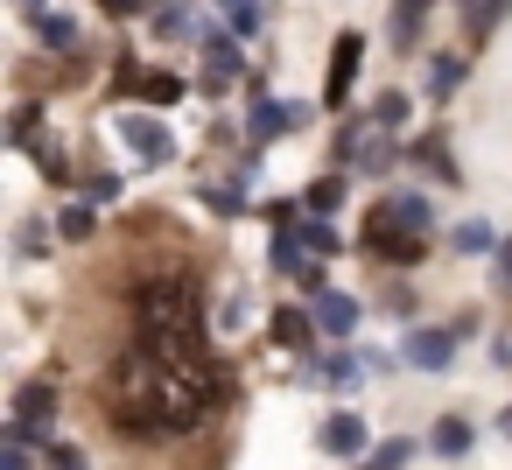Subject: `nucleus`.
<instances>
[{
  "mask_svg": "<svg viewBox=\"0 0 512 470\" xmlns=\"http://www.w3.org/2000/svg\"><path fill=\"white\" fill-rule=\"evenodd\" d=\"M358 64H365V36H337V50H330V78H323V99H330V113L351 99V85H358Z\"/></svg>",
  "mask_w": 512,
  "mask_h": 470,
  "instance_id": "nucleus-1",
  "label": "nucleus"
},
{
  "mask_svg": "<svg viewBox=\"0 0 512 470\" xmlns=\"http://www.w3.org/2000/svg\"><path fill=\"white\" fill-rule=\"evenodd\" d=\"M120 134L141 148V162H169V155H176L169 127H162V120H148V113H127V120H120Z\"/></svg>",
  "mask_w": 512,
  "mask_h": 470,
  "instance_id": "nucleus-2",
  "label": "nucleus"
},
{
  "mask_svg": "<svg viewBox=\"0 0 512 470\" xmlns=\"http://www.w3.org/2000/svg\"><path fill=\"white\" fill-rule=\"evenodd\" d=\"M50 414H57V379H29V386H15V421H22V428L43 435Z\"/></svg>",
  "mask_w": 512,
  "mask_h": 470,
  "instance_id": "nucleus-3",
  "label": "nucleus"
},
{
  "mask_svg": "<svg viewBox=\"0 0 512 470\" xmlns=\"http://www.w3.org/2000/svg\"><path fill=\"white\" fill-rule=\"evenodd\" d=\"M309 316H316V330H330V337H351V330H358V302H351L344 288H323Z\"/></svg>",
  "mask_w": 512,
  "mask_h": 470,
  "instance_id": "nucleus-4",
  "label": "nucleus"
},
{
  "mask_svg": "<svg viewBox=\"0 0 512 470\" xmlns=\"http://www.w3.org/2000/svg\"><path fill=\"white\" fill-rule=\"evenodd\" d=\"M449 358H456V330H414V337H407V365L442 372Z\"/></svg>",
  "mask_w": 512,
  "mask_h": 470,
  "instance_id": "nucleus-5",
  "label": "nucleus"
},
{
  "mask_svg": "<svg viewBox=\"0 0 512 470\" xmlns=\"http://www.w3.org/2000/svg\"><path fill=\"white\" fill-rule=\"evenodd\" d=\"M316 449H330V456H358V449H365V421H358V414H330V421L316 428Z\"/></svg>",
  "mask_w": 512,
  "mask_h": 470,
  "instance_id": "nucleus-6",
  "label": "nucleus"
},
{
  "mask_svg": "<svg viewBox=\"0 0 512 470\" xmlns=\"http://www.w3.org/2000/svg\"><path fill=\"white\" fill-rule=\"evenodd\" d=\"M211 50H204V92H225L232 78H239V50L225 43V36H204Z\"/></svg>",
  "mask_w": 512,
  "mask_h": 470,
  "instance_id": "nucleus-7",
  "label": "nucleus"
},
{
  "mask_svg": "<svg viewBox=\"0 0 512 470\" xmlns=\"http://www.w3.org/2000/svg\"><path fill=\"white\" fill-rule=\"evenodd\" d=\"M29 29L50 43V50H71L78 43V15H50V8H29Z\"/></svg>",
  "mask_w": 512,
  "mask_h": 470,
  "instance_id": "nucleus-8",
  "label": "nucleus"
},
{
  "mask_svg": "<svg viewBox=\"0 0 512 470\" xmlns=\"http://www.w3.org/2000/svg\"><path fill=\"white\" fill-rule=\"evenodd\" d=\"M309 330H316L309 309H274V344L281 351H309Z\"/></svg>",
  "mask_w": 512,
  "mask_h": 470,
  "instance_id": "nucleus-9",
  "label": "nucleus"
},
{
  "mask_svg": "<svg viewBox=\"0 0 512 470\" xmlns=\"http://www.w3.org/2000/svg\"><path fill=\"white\" fill-rule=\"evenodd\" d=\"M295 120H302L295 106H274V99H260V106H253V148H260V141H274V134H288Z\"/></svg>",
  "mask_w": 512,
  "mask_h": 470,
  "instance_id": "nucleus-10",
  "label": "nucleus"
},
{
  "mask_svg": "<svg viewBox=\"0 0 512 470\" xmlns=\"http://www.w3.org/2000/svg\"><path fill=\"white\" fill-rule=\"evenodd\" d=\"M393 239H400V218H393V204H372V218H365V246L386 260V253H393Z\"/></svg>",
  "mask_w": 512,
  "mask_h": 470,
  "instance_id": "nucleus-11",
  "label": "nucleus"
},
{
  "mask_svg": "<svg viewBox=\"0 0 512 470\" xmlns=\"http://www.w3.org/2000/svg\"><path fill=\"white\" fill-rule=\"evenodd\" d=\"M414 162H421V169H435V176H449V183H456V162H449V141H442V134H421V141H414Z\"/></svg>",
  "mask_w": 512,
  "mask_h": 470,
  "instance_id": "nucleus-12",
  "label": "nucleus"
},
{
  "mask_svg": "<svg viewBox=\"0 0 512 470\" xmlns=\"http://www.w3.org/2000/svg\"><path fill=\"white\" fill-rule=\"evenodd\" d=\"M428 449H435V456H463V449H470V421H456V414H449V421H435Z\"/></svg>",
  "mask_w": 512,
  "mask_h": 470,
  "instance_id": "nucleus-13",
  "label": "nucleus"
},
{
  "mask_svg": "<svg viewBox=\"0 0 512 470\" xmlns=\"http://www.w3.org/2000/svg\"><path fill=\"white\" fill-rule=\"evenodd\" d=\"M456 85H463V57H435L428 64V99H449Z\"/></svg>",
  "mask_w": 512,
  "mask_h": 470,
  "instance_id": "nucleus-14",
  "label": "nucleus"
},
{
  "mask_svg": "<svg viewBox=\"0 0 512 470\" xmlns=\"http://www.w3.org/2000/svg\"><path fill=\"white\" fill-rule=\"evenodd\" d=\"M141 99H148V106H176V99H183V78H176V71H148V78H141Z\"/></svg>",
  "mask_w": 512,
  "mask_h": 470,
  "instance_id": "nucleus-15",
  "label": "nucleus"
},
{
  "mask_svg": "<svg viewBox=\"0 0 512 470\" xmlns=\"http://www.w3.org/2000/svg\"><path fill=\"white\" fill-rule=\"evenodd\" d=\"M302 204H309L316 218H330V211L344 204V176H323V183H309V197H302Z\"/></svg>",
  "mask_w": 512,
  "mask_h": 470,
  "instance_id": "nucleus-16",
  "label": "nucleus"
},
{
  "mask_svg": "<svg viewBox=\"0 0 512 470\" xmlns=\"http://www.w3.org/2000/svg\"><path fill=\"white\" fill-rule=\"evenodd\" d=\"M316 379H330V386H358V379H365V358H344V351H337V358L316 365Z\"/></svg>",
  "mask_w": 512,
  "mask_h": 470,
  "instance_id": "nucleus-17",
  "label": "nucleus"
},
{
  "mask_svg": "<svg viewBox=\"0 0 512 470\" xmlns=\"http://www.w3.org/2000/svg\"><path fill=\"white\" fill-rule=\"evenodd\" d=\"M421 22H428V8H393V43H400V50L421 43Z\"/></svg>",
  "mask_w": 512,
  "mask_h": 470,
  "instance_id": "nucleus-18",
  "label": "nucleus"
},
{
  "mask_svg": "<svg viewBox=\"0 0 512 470\" xmlns=\"http://www.w3.org/2000/svg\"><path fill=\"white\" fill-rule=\"evenodd\" d=\"M386 204H393L400 232H421V225H428V197H386Z\"/></svg>",
  "mask_w": 512,
  "mask_h": 470,
  "instance_id": "nucleus-19",
  "label": "nucleus"
},
{
  "mask_svg": "<svg viewBox=\"0 0 512 470\" xmlns=\"http://www.w3.org/2000/svg\"><path fill=\"white\" fill-rule=\"evenodd\" d=\"M302 246H309V260H323V253H337V225H323V218H309V225H302Z\"/></svg>",
  "mask_w": 512,
  "mask_h": 470,
  "instance_id": "nucleus-20",
  "label": "nucleus"
},
{
  "mask_svg": "<svg viewBox=\"0 0 512 470\" xmlns=\"http://www.w3.org/2000/svg\"><path fill=\"white\" fill-rule=\"evenodd\" d=\"M407 456H414V442H400V435H393V442H379V449L365 456V470H400Z\"/></svg>",
  "mask_w": 512,
  "mask_h": 470,
  "instance_id": "nucleus-21",
  "label": "nucleus"
},
{
  "mask_svg": "<svg viewBox=\"0 0 512 470\" xmlns=\"http://www.w3.org/2000/svg\"><path fill=\"white\" fill-rule=\"evenodd\" d=\"M498 22H505V8H491V0H477V8H463V29H470V36H491Z\"/></svg>",
  "mask_w": 512,
  "mask_h": 470,
  "instance_id": "nucleus-22",
  "label": "nucleus"
},
{
  "mask_svg": "<svg viewBox=\"0 0 512 470\" xmlns=\"http://www.w3.org/2000/svg\"><path fill=\"white\" fill-rule=\"evenodd\" d=\"M225 29H232V43H239V36H260L267 15H260V8H225Z\"/></svg>",
  "mask_w": 512,
  "mask_h": 470,
  "instance_id": "nucleus-23",
  "label": "nucleus"
},
{
  "mask_svg": "<svg viewBox=\"0 0 512 470\" xmlns=\"http://www.w3.org/2000/svg\"><path fill=\"white\" fill-rule=\"evenodd\" d=\"M57 232H64V239H92V204H64Z\"/></svg>",
  "mask_w": 512,
  "mask_h": 470,
  "instance_id": "nucleus-24",
  "label": "nucleus"
},
{
  "mask_svg": "<svg viewBox=\"0 0 512 470\" xmlns=\"http://www.w3.org/2000/svg\"><path fill=\"white\" fill-rule=\"evenodd\" d=\"M449 246H456V253H484V246H491V232H484L477 218H463V225L449 232Z\"/></svg>",
  "mask_w": 512,
  "mask_h": 470,
  "instance_id": "nucleus-25",
  "label": "nucleus"
},
{
  "mask_svg": "<svg viewBox=\"0 0 512 470\" xmlns=\"http://www.w3.org/2000/svg\"><path fill=\"white\" fill-rule=\"evenodd\" d=\"M372 120H379V127H393V134H400V127H407V99H400V92H386V99H379V106H372Z\"/></svg>",
  "mask_w": 512,
  "mask_h": 470,
  "instance_id": "nucleus-26",
  "label": "nucleus"
},
{
  "mask_svg": "<svg viewBox=\"0 0 512 470\" xmlns=\"http://www.w3.org/2000/svg\"><path fill=\"white\" fill-rule=\"evenodd\" d=\"M155 36H169V43L190 36V8H162V15H155Z\"/></svg>",
  "mask_w": 512,
  "mask_h": 470,
  "instance_id": "nucleus-27",
  "label": "nucleus"
},
{
  "mask_svg": "<svg viewBox=\"0 0 512 470\" xmlns=\"http://www.w3.org/2000/svg\"><path fill=\"white\" fill-rule=\"evenodd\" d=\"M386 260H393V267H414V260H421V239H414V232H400V239H393V253H386Z\"/></svg>",
  "mask_w": 512,
  "mask_h": 470,
  "instance_id": "nucleus-28",
  "label": "nucleus"
},
{
  "mask_svg": "<svg viewBox=\"0 0 512 470\" xmlns=\"http://www.w3.org/2000/svg\"><path fill=\"white\" fill-rule=\"evenodd\" d=\"M36 169H43V176H50V183H64V176H71V162H64V155H57V148H43V155H36Z\"/></svg>",
  "mask_w": 512,
  "mask_h": 470,
  "instance_id": "nucleus-29",
  "label": "nucleus"
},
{
  "mask_svg": "<svg viewBox=\"0 0 512 470\" xmlns=\"http://www.w3.org/2000/svg\"><path fill=\"white\" fill-rule=\"evenodd\" d=\"M85 197H92V204H113V197H120V176H92Z\"/></svg>",
  "mask_w": 512,
  "mask_h": 470,
  "instance_id": "nucleus-30",
  "label": "nucleus"
},
{
  "mask_svg": "<svg viewBox=\"0 0 512 470\" xmlns=\"http://www.w3.org/2000/svg\"><path fill=\"white\" fill-rule=\"evenodd\" d=\"M204 204H211L218 218H232V211H246V204H239V190H204Z\"/></svg>",
  "mask_w": 512,
  "mask_h": 470,
  "instance_id": "nucleus-31",
  "label": "nucleus"
},
{
  "mask_svg": "<svg viewBox=\"0 0 512 470\" xmlns=\"http://www.w3.org/2000/svg\"><path fill=\"white\" fill-rule=\"evenodd\" d=\"M50 463H57V470H85V456H78V449H57V442H50Z\"/></svg>",
  "mask_w": 512,
  "mask_h": 470,
  "instance_id": "nucleus-32",
  "label": "nucleus"
},
{
  "mask_svg": "<svg viewBox=\"0 0 512 470\" xmlns=\"http://www.w3.org/2000/svg\"><path fill=\"white\" fill-rule=\"evenodd\" d=\"M505 281H512V239L498 246V288H505Z\"/></svg>",
  "mask_w": 512,
  "mask_h": 470,
  "instance_id": "nucleus-33",
  "label": "nucleus"
},
{
  "mask_svg": "<svg viewBox=\"0 0 512 470\" xmlns=\"http://www.w3.org/2000/svg\"><path fill=\"white\" fill-rule=\"evenodd\" d=\"M0 470H29V449H8V456H0Z\"/></svg>",
  "mask_w": 512,
  "mask_h": 470,
  "instance_id": "nucleus-34",
  "label": "nucleus"
},
{
  "mask_svg": "<svg viewBox=\"0 0 512 470\" xmlns=\"http://www.w3.org/2000/svg\"><path fill=\"white\" fill-rule=\"evenodd\" d=\"M498 428H505V435H512V407H505V421H498Z\"/></svg>",
  "mask_w": 512,
  "mask_h": 470,
  "instance_id": "nucleus-35",
  "label": "nucleus"
}]
</instances>
